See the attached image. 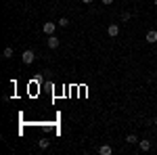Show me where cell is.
<instances>
[{
  "mask_svg": "<svg viewBox=\"0 0 157 155\" xmlns=\"http://www.w3.org/2000/svg\"><path fill=\"white\" fill-rule=\"evenodd\" d=\"M55 29H57V23H52V21H46V23L42 25V32H44L46 36H52Z\"/></svg>",
  "mask_w": 157,
  "mask_h": 155,
  "instance_id": "cell-1",
  "label": "cell"
},
{
  "mask_svg": "<svg viewBox=\"0 0 157 155\" xmlns=\"http://www.w3.org/2000/svg\"><path fill=\"white\" fill-rule=\"evenodd\" d=\"M36 59V55H34V50H25L23 55H21V61H23L25 65H29V63H34Z\"/></svg>",
  "mask_w": 157,
  "mask_h": 155,
  "instance_id": "cell-2",
  "label": "cell"
},
{
  "mask_svg": "<svg viewBox=\"0 0 157 155\" xmlns=\"http://www.w3.org/2000/svg\"><path fill=\"white\" fill-rule=\"evenodd\" d=\"M107 34L111 38H117V36H120V25H117V23H111L107 27Z\"/></svg>",
  "mask_w": 157,
  "mask_h": 155,
  "instance_id": "cell-3",
  "label": "cell"
},
{
  "mask_svg": "<svg viewBox=\"0 0 157 155\" xmlns=\"http://www.w3.org/2000/svg\"><path fill=\"white\" fill-rule=\"evenodd\" d=\"M46 44H48V48H59V44H61V40L55 34L52 36H48V40H46Z\"/></svg>",
  "mask_w": 157,
  "mask_h": 155,
  "instance_id": "cell-4",
  "label": "cell"
},
{
  "mask_svg": "<svg viewBox=\"0 0 157 155\" xmlns=\"http://www.w3.org/2000/svg\"><path fill=\"white\" fill-rule=\"evenodd\" d=\"M147 42L149 44H155L157 42V29H149L147 32Z\"/></svg>",
  "mask_w": 157,
  "mask_h": 155,
  "instance_id": "cell-5",
  "label": "cell"
},
{
  "mask_svg": "<svg viewBox=\"0 0 157 155\" xmlns=\"http://www.w3.org/2000/svg\"><path fill=\"white\" fill-rule=\"evenodd\" d=\"M98 153H101V155H111V153H113V149H111L109 145H101V147H98Z\"/></svg>",
  "mask_w": 157,
  "mask_h": 155,
  "instance_id": "cell-6",
  "label": "cell"
},
{
  "mask_svg": "<svg viewBox=\"0 0 157 155\" xmlns=\"http://www.w3.org/2000/svg\"><path fill=\"white\" fill-rule=\"evenodd\" d=\"M138 149H140V151H149V149H151V141H138Z\"/></svg>",
  "mask_w": 157,
  "mask_h": 155,
  "instance_id": "cell-7",
  "label": "cell"
},
{
  "mask_svg": "<svg viewBox=\"0 0 157 155\" xmlns=\"http://www.w3.org/2000/svg\"><path fill=\"white\" fill-rule=\"evenodd\" d=\"M13 57V46H6L2 50V59H11Z\"/></svg>",
  "mask_w": 157,
  "mask_h": 155,
  "instance_id": "cell-8",
  "label": "cell"
},
{
  "mask_svg": "<svg viewBox=\"0 0 157 155\" xmlns=\"http://www.w3.org/2000/svg\"><path fill=\"white\" fill-rule=\"evenodd\" d=\"M48 145H50L48 138H40V141H38V147H40V149H48Z\"/></svg>",
  "mask_w": 157,
  "mask_h": 155,
  "instance_id": "cell-9",
  "label": "cell"
},
{
  "mask_svg": "<svg viewBox=\"0 0 157 155\" xmlns=\"http://www.w3.org/2000/svg\"><path fill=\"white\" fill-rule=\"evenodd\" d=\"M126 141H128V145H136V143H138V136H136V134H128Z\"/></svg>",
  "mask_w": 157,
  "mask_h": 155,
  "instance_id": "cell-10",
  "label": "cell"
},
{
  "mask_svg": "<svg viewBox=\"0 0 157 155\" xmlns=\"http://www.w3.org/2000/svg\"><path fill=\"white\" fill-rule=\"evenodd\" d=\"M57 25H59V27H67V25H69V19H67V17H61L59 21H57Z\"/></svg>",
  "mask_w": 157,
  "mask_h": 155,
  "instance_id": "cell-11",
  "label": "cell"
},
{
  "mask_svg": "<svg viewBox=\"0 0 157 155\" xmlns=\"http://www.w3.org/2000/svg\"><path fill=\"white\" fill-rule=\"evenodd\" d=\"M130 19H132V13H121V21H130Z\"/></svg>",
  "mask_w": 157,
  "mask_h": 155,
  "instance_id": "cell-12",
  "label": "cell"
},
{
  "mask_svg": "<svg viewBox=\"0 0 157 155\" xmlns=\"http://www.w3.org/2000/svg\"><path fill=\"white\" fill-rule=\"evenodd\" d=\"M103 4H113V0H101Z\"/></svg>",
  "mask_w": 157,
  "mask_h": 155,
  "instance_id": "cell-13",
  "label": "cell"
},
{
  "mask_svg": "<svg viewBox=\"0 0 157 155\" xmlns=\"http://www.w3.org/2000/svg\"><path fill=\"white\" fill-rule=\"evenodd\" d=\"M80 2H84V4H92L94 0H80Z\"/></svg>",
  "mask_w": 157,
  "mask_h": 155,
  "instance_id": "cell-14",
  "label": "cell"
},
{
  "mask_svg": "<svg viewBox=\"0 0 157 155\" xmlns=\"http://www.w3.org/2000/svg\"><path fill=\"white\" fill-rule=\"evenodd\" d=\"M153 124H155V126H157V118H155V122H153Z\"/></svg>",
  "mask_w": 157,
  "mask_h": 155,
  "instance_id": "cell-15",
  "label": "cell"
},
{
  "mask_svg": "<svg viewBox=\"0 0 157 155\" xmlns=\"http://www.w3.org/2000/svg\"><path fill=\"white\" fill-rule=\"evenodd\" d=\"M155 6H157V0H155Z\"/></svg>",
  "mask_w": 157,
  "mask_h": 155,
  "instance_id": "cell-16",
  "label": "cell"
}]
</instances>
